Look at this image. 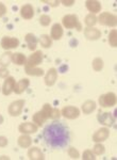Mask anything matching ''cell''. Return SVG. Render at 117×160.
<instances>
[{"instance_id": "d4e9b609", "label": "cell", "mask_w": 117, "mask_h": 160, "mask_svg": "<svg viewBox=\"0 0 117 160\" xmlns=\"http://www.w3.org/2000/svg\"><path fill=\"white\" fill-rule=\"evenodd\" d=\"M12 55L11 51H6L4 53H2V56L0 57V65L1 68H7L12 62Z\"/></svg>"}, {"instance_id": "4316f807", "label": "cell", "mask_w": 117, "mask_h": 160, "mask_svg": "<svg viewBox=\"0 0 117 160\" xmlns=\"http://www.w3.org/2000/svg\"><path fill=\"white\" fill-rule=\"evenodd\" d=\"M84 22H85V25H86L88 28H92L98 22L97 16H96V15H94V14H90H90H87L86 16H85Z\"/></svg>"}, {"instance_id": "1f68e13d", "label": "cell", "mask_w": 117, "mask_h": 160, "mask_svg": "<svg viewBox=\"0 0 117 160\" xmlns=\"http://www.w3.org/2000/svg\"><path fill=\"white\" fill-rule=\"evenodd\" d=\"M38 20H40L41 26H43V27H48L51 22V17L49 16V15L43 14V15H41V17Z\"/></svg>"}, {"instance_id": "30bf717a", "label": "cell", "mask_w": 117, "mask_h": 160, "mask_svg": "<svg viewBox=\"0 0 117 160\" xmlns=\"http://www.w3.org/2000/svg\"><path fill=\"white\" fill-rule=\"evenodd\" d=\"M15 78L12 76H9L7 78H6L3 82V86L1 88V92L4 96H9L12 92H14V88H15Z\"/></svg>"}, {"instance_id": "d6a6232c", "label": "cell", "mask_w": 117, "mask_h": 160, "mask_svg": "<svg viewBox=\"0 0 117 160\" xmlns=\"http://www.w3.org/2000/svg\"><path fill=\"white\" fill-rule=\"evenodd\" d=\"M67 153H68V156L70 157V158H72V159H79L80 158L79 151H78L77 148H69L68 151H67Z\"/></svg>"}, {"instance_id": "7a4b0ae2", "label": "cell", "mask_w": 117, "mask_h": 160, "mask_svg": "<svg viewBox=\"0 0 117 160\" xmlns=\"http://www.w3.org/2000/svg\"><path fill=\"white\" fill-rule=\"evenodd\" d=\"M62 27L66 29H76L77 31L82 30V25L79 22V17L76 14H67L62 18Z\"/></svg>"}, {"instance_id": "44dd1931", "label": "cell", "mask_w": 117, "mask_h": 160, "mask_svg": "<svg viewBox=\"0 0 117 160\" xmlns=\"http://www.w3.org/2000/svg\"><path fill=\"white\" fill-rule=\"evenodd\" d=\"M25 41L27 42L28 48H29L31 51H34L36 49V47H37L38 40H37V38H36L35 35L33 34V33H28V34H26Z\"/></svg>"}, {"instance_id": "f1b7e54d", "label": "cell", "mask_w": 117, "mask_h": 160, "mask_svg": "<svg viewBox=\"0 0 117 160\" xmlns=\"http://www.w3.org/2000/svg\"><path fill=\"white\" fill-rule=\"evenodd\" d=\"M92 66L95 72H100V71H102L103 68H105V62H103V60L101 58H96L93 60Z\"/></svg>"}, {"instance_id": "484cf974", "label": "cell", "mask_w": 117, "mask_h": 160, "mask_svg": "<svg viewBox=\"0 0 117 160\" xmlns=\"http://www.w3.org/2000/svg\"><path fill=\"white\" fill-rule=\"evenodd\" d=\"M38 42H40L41 47L46 48V49H48V48H50L52 46V40H51V38L48 34H41Z\"/></svg>"}, {"instance_id": "ffe728a7", "label": "cell", "mask_w": 117, "mask_h": 160, "mask_svg": "<svg viewBox=\"0 0 117 160\" xmlns=\"http://www.w3.org/2000/svg\"><path fill=\"white\" fill-rule=\"evenodd\" d=\"M28 157L31 160H44L45 159V155L41 152L40 148H31L28 149Z\"/></svg>"}, {"instance_id": "7402d4cb", "label": "cell", "mask_w": 117, "mask_h": 160, "mask_svg": "<svg viewBox=\"0 0 117 160\" xmlns=\"http://www.w3.org/2000/svg\"><path fill=\"white\" fill-rule=\"evenodd\" d=\"M17 143H18V145H19V148H29L31 146V144H32V139H31V137L29 135H25V133H22L20 137H18Z\"/></svg>"}, {"instance_id": "5b68a950", "label": "cell", "mask_w": 117, "mask_h": 160, "mask_svg": "<svg viewBox=\"0 0 117 160\" xmlns=\"http://www.w3.org/2000/svg\"><path fill=\"white\" fill-rule=\"evenodd\" d=\"M98 102H99V105L102 108H112L116 105V94L113 92H109L106 94H103L99 97Z\"/></svg>"}, {"instance_id": "cb8c5ba5", "label": "cell", "mask_w": 117, "mask_h": 160, "mask_svg": "<svg viewBox=\"0 0 117 160\" xmlns=\"http://www.w3.org/2000/svg\"><path fill=\"white\" fill-rule=\"evenodd\" d=\"M12 62L15 64V65L22 66V65H25L26 64L27 58H26V56L22 52H15L12 55Z\"/></svg>"}, {"instance_id": "83f0119b", "label": "cell", "mask_w": 117, "mask_h": 160, "mask_svg": "<svg viewBox=\"0 0 117 160\" xmlns=\"http://www.w3.org/2000/svg\"><path fill=\"white\" fill-rule=\"evenodd\" d=\"M25 72L27 75L29 76H35V77H41L45 74L44 69L38 68H25Z\"/></svg>"}, {"instance_id": "3957f363", "label": "cell", "mask_w": 117, "mask_h": 160, "mask_svg": "<svg viewBox=\"0 0 117 160\" xmlns=\"http://www.w3.org/2000/svg\"><path fill=\"white\" fill-rule=\"evenodd\" d=\"M97 20L100 25L106 26V27H110V28H115L117 25L116 15L110 12H102L97 17Z\"/></svg>"}, {"instance_id": "4dcf8cb0", "label": "cell", "mask_w": 117, "mask_h": 160, "mask_svg": "<svg viewBox=\"0 0 117 160\" xmlns=\"http://www.w3.org/2000/svg\"><path fill=\"white\" fill-rule=\"evenodd\" d=\"M93 153L97 156H101L105 153V146L103 145L102 143H96L94 145V148H93Z\"/></svg>"}, {"instance_id": "d590c367", "label": "cell", "mask_w": 117, "mask_h": 160, "mask_svg": "<svg viewBox=\"0 0 117 160\" xmlns=\"http://www.w3.org/2000/svg\"><path fill=\"white\" fill-rule=\"evenodd\" d=\"M41 3H47L51 8H56V7L60 6L61 1H60V0H53V1H50V0H41Z\"/></svg>"}, {"instance_id": "8d00e7d4", "label": "cell", "mask_w": 117, "mask_h": 160, "mask_svg": "<svg viewBox=\"0 0 117 160\" xmlns=\"http://www.w3.org/2000/svg\"><path fill=\"white\" fill-rule=\"evenodd\" d=\"M10 76V72L7 68H0V78H7Z\"/></svg>"}, {"instance_id": "4fadbf2b", "label": "cell", "mask_w": 117, "mask_h": 160, "mask_svg": "<svg viewBox=\"0 0 117 160\" xmlns=\"http://www.w3.org/2000/svg\"><path fill=\"white\" fill-rule=\"evenodd\" d=\"M56 79H58V71H56V68H49L48 72L45 75V78H44L45 84L47 87H52L56 82Z\"/></svg>"}, {"instance_id": "5bb4252c", "label": "cell", "mask_w": 117, "mask_h": 160, "mask_svg": "<svg viewBox=\"0 0 117 160\" xmlns=\"http://www.w3.org/2000/svg\"><path fill=\"white\" fill-rule=\"evenodd\" d=\"M34 14H35V11L32 4L27 3V4H23V6L20 8V16H22L23 19H26V20L32 19L33 17H34Z\"/></svg>"}, {"instance_id": "74e56055", "label": "cell", "mask_w": 117, "mask_h": 160, "mask_svg": "<svg viewBox=\"0 0 117 160\" xmlns=\"http://www.w3.org/2000/svg\"><path fill=\"white\" fill-rule=\"evenodd\" d=\"M7 144H9V140L7 137L0 136V148H7Z\"/></svg>"}, {"instance_id": "f35d334b", "label": "cell", "mask_w": 117, "mask_h": 160, "mask_svg": "<svg viewBox=\"0 0 117 160\" xmlns=\"http://www.w3.org/2000/svg\"><path fill=\"white\" fill-rule=\"evenodd\" d=\"M7 9L6 4L0 2V17L4 16V15L7 14Z\"/></svg>"}, {"instance_id": "b9f144b4", "label": "cell", "mask_w": 117, "mask_h": 160, "mask_svg": "<svg viewBox=\"0 0 117 160\" xmlns=\"http://www.w3.org/2000/svg\"><path fill=\"white\" fill-rule=\"evenodd\" d=\"M0 91H1V88H0Z\"/></svg>"}, {"instance_id": "836d02e7", "label": "cell", "mask_w": 117, "mask_h": 160, "mask_svg": "<svg viewBox=\"0 0 117 160\" xmlns=\"http://www.w3.org/2000/svg\"><path fill=\"white\" fill-rule=\"evenodd\" d=\"M60 118H61V111H60L58 108H52V110H51V112H50V115H49V118H51V120H53V121H56V120H59Z\"/></svg>"}, {"instance_id": "60d3db41", "label": "cell", "mask_w": 117, "mask_h": 160, "mask_svg": "<svg viewBox=\"0 0 117 160\" xmlns=\"http://www.w3.org/2000/svg\"><path fill=\"white\" fill-rule=\"evenodd\" d=\"M3 122H4V118L2 117L1 114H0V125H1V124L3 123Z\"/></svg>"}, {"instance_id": "ba28073f", "label": "cell", "mask_w": 117, "mask_h": 160, "mask_svg": "<svg viewBox=\"0 0 117 160\" xmlns=\"http://www.w3.org/2000/svg\"><path fill=\"white\" fill-rule=\"evenodd\" d=\"M61 115L68 120H76L80 117V109L75 106H65L61 110Z\"/></svg>"}, {"instance_id": "9c48e42d", "label": "cell", "mask_w": 117, "mask_h": 160, "mask_svg": "<svg viewBox=\"0 0 117 160\" xmlns=\"http://www.w3.org/2000/svg\"><path fill=\"white\" fill-rule=\"evenodd\" d=\"M110 137V129L109 127H101L93 135V141L96 143H102L108 140Z\"/></svg>"}, {"instance_id": "8fae6325", "label": "cell", "mask_w": 117, "mask_h": 160, "mask_svg": "<svg viewBox=\"0 0 117 160\" xmlns=\"http://www.w3.org/2000/svg\"><path fill=\"white\" fill-rule=\"evenodd\" d=\"M38 130V126L35 125L34 123H30V122H26L22 123L18 126V131L25 135H32V133H36Z\"/></svg>"}, {"instance_id": "d6986e66", "label": "cell", "mask_w": 117, "mask_h": 160, "mask_svg": "<svg viewBox=\"0 0 117 160\" xmlns=\"http://www.w3.org/2000/svg\"><path fill=\"white\" fill-rule=\"evenodd\" d=\"M85 7H86V9L90 12V14H94V15H95L96 13H99L101 11V9H102L100 1H97V0H86V1H85Z\"/></svg>"}, {"instance_id": "ac0fdd59", "label": "cell", "mask_w": 117, "mask_h": 160, "mask_svg": "<svg viewBox=\"0 0 117 160\" xmlns=\"http://www.w3.org/2000/svg\"><path fill=\"white\" fill-rule=\"evenodd\" d=\"M29 86H30V80L29 79H28V78L20 79L19 81L15 83L14 93H16V94H18V95L22 94V93L25 92L28 88H29Z\"/></svg>"}, {"instance_id": "e575fe53", "label": "cell", "mask_w": 117, "mask_h": 160, "mask_svg": "<svg viewBox=\"0 0 117 160\" xmlns=\"http://www.w3.org/2000/svg\"><path fill=\"white\" fill-rule=\"evenodd\" d=\"M82 159H84V160H95V159H96V157H95V154L93 153V151L86 149V151L83 152Z\"/></svg>"}, {"instance_id": "6da1fadb", "label": "cell", "mask_w": 117, "mask_h": 160, "mask_svg": "<svg viewBox=\"0 0 117 160\" xmlns=\"http://www.w3.org/2000/svg\"><path fill=\"white\" fill-rule=\"evenodd\" d=\"M44 138L49 146L63 148L67 144L69 139L68 129L59 122H54L48 125L44 130Z\"/></svg>"}, {"instance_id": "9a60e30c", "label": "cell", "mask_w": 117, "mask_h": 160, "mask_svg": "<svg viewBox=\"0 0 117 160\" xmlns=\"http://www.w3.org/2000/svg\"><path fill=\"white\" fill-rule=\"evenodd\" d=\"M49 118L48 114L44 111L43 109L40 110L38 112H36L33 114L32 117V121L33 123L35 124V125H37L38 127H43V125L47 122V120Z\"/></svg>"}, {"instance_id": "7c38bea8", "label": "cell", "mask_w": 117, "mask_h": 160, "mask_svg": "<svg viewBox=\"0 0 117 160\" xmlns=\"http://www.w3.org/2000/svg\"><path fill=\"white\" fill-rule=\"evenodd\" d=\"M97 120L98 122L102 125H105V127H111V126L114 125V122H115V118L112 115V113L110 112H103V113H99L97 115Z\"/></svg>"}, {"instance_id": "603a6c76", "label": "cell", "mask_w": 117, "mask_h": 160, "mask_svg": "<svg viewBox=\"0 0 117 160\" xmlns=\"http://www.w3.org/2000/svg\"><path fill=\"white\" fill-rule=\"evenodd\" d=\"M81 110L84 114H90V113H93L96 110V102L92 99L86 100L85 102H83Z\"/></svg>"}, {"instance_id": "2e32d148", "label": "cell", "mask_w": 117, "mask_h": 160, "mask_svg": "<svg viewBox=\"0 0 117 160\" xmlns=\"http://www.w3.org/2000/svg\"><path fill=\"white\" fill-rule=\"evenodd\" d=\"M101 31L97 28H85L84 30V37L87 38L88 41H97L101 38Z\"/></svg>"}, {"instance_id": "8992f818", "label": "cell", "mask_w": 117, "mask_h": 160, "mask_svg": "<svg viewBox=\"0 0 117 160\" xmlns=\"http://www.w3.org/2000/svg\"><path fill=\"white\" fill-rule=\"evenodd\" d=\"M26 104L25 99H17L14 100L13 102H11L7 108V112L11 117H19L22 112L23 106Z\"/></svg>"}, {"instance_id": "277c9868", "label": "cell", "mask_w": 117, "mask_h": 160, "mask_svg": "<svg viewBox=\"0 0 117 160\" xmlns=\"http://www.w3.org/2000/svg\"><path fill=\"white\" fill-rule=\"evenodd\" d=\"M44 57L43 52L41 50H36L31 55L29 58H27V62L25 64V68H37V65L43 63Z\"/></svg>"}, {"instance_id": "ab89813d", "label": "cell", "mask_w": 117, "mask_h": 160, "mask_svg": "<svg viewBox=\"0 0 117 160\" xmlns=\"http://www.w3.org/2000/svg\"><path fill=\"white\" fill-rule=\"evenodd\" d=\"M61 3L63 4L64 7H71L72 4L75 3V0H62Z\"/></svg>"}, {"instance_id": "e0dca14e", "label": "cell", "mask_w": 117, "mask_h": 160, "mask_svg": "<svg viewBox=\"0 0 117 160\" xmlns=\"http://www.w3.org/2000/svg\"><path fill=\"white\" fill-rule=\"evenodd\" d=\"M63 34H64V29L61 24L56 22V24H54L52 27H51V30H50L51 40H54V41L61 40V38H63Z\"/></svg>"}, {"instance_id": "f546056e", "label": "cell", "mask_w": 117, "mask_h": 160, "mask_svg": "<svg viewBox=\"0 0 117 160\" xmlns=\"http://www.w3.org/2000/svg\"><path fill=\"white\" fill-rule=\"evenodd\" d=\"M109 44L113 48H115L117 46V31L115 29L111 30L110 33H109Z\"/></svg>"}, {"instance_id": "52a82bcc", "label": "cell", "mask_w": 117, "mask_h": 160, "mask_svg": "<svg viewBox=\"0 0 117 160\" xmlns=\"http://www.w3.org/2000/svg\"><path fill=\"white\" fill-rule=\"evenodd\" d=\"M19 40L17 38H12V37H3L0 41V45L6 51H10L12 49H15L19 46Z\"/></svg>"}]
</instances>
